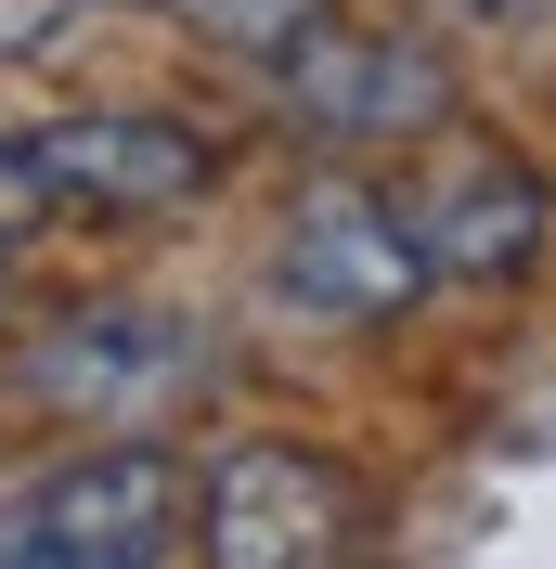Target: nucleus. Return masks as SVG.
<instances>
[{"label":"nucleus","instance_id":"f8f14e48","mask_svg":"<svg viewBox=\"0 0 556 569\" xmlns=\"http://www.w3.org/2000/svg\"><path fill=\"white\" fill-rule=\"evenodd\" d=\"M0 272H13V247H0Z\"/></svg>","mask_w":556,"mask_h":569},{"label":"nucleus","instance_id":"9b49d317","mask_svg":"<svg viewBox=\"0 0 556 569\" xmlns=\"http://www.w3.org/2000/svg\"><path fill=\"white\" fill-rule=\"evenodd\" d=\"M427 13H440V27H556V0H427Z\"/></svg>","mask_w":556,"mask_h":569},{"label":"nucleus","instance_id":"20e7f679","mask_svg":"<svg viewBox=\"0 0 556 569\" xmlns=\"http://www.w3.org/2000/svg\"><path fill=\"white\" fill-rule=\"evenodd\" d=\"M13 142H27L52 220H169V208H195L220 181V156L181 117H156V104H78V117L13 130Z\"/></svg>","mask_w":556,"mask_h":569},{"label":"nucleus","instance_id":"423d86ee","mask_svg":"<svg viewBox=\"0 0 556 569\" xmlns=\"http://www.w3.org/2000/svg\"><path fill=\"white\" fill-rule=\"evenodd\" d=\"M272 298L311 323H388L427 298V259H415V220H401V194H376V181H311L298 208H285L272 233Z\"/></svg>","mask_w":556,"mask_h":569},{"label":"nucleus","instance_id":"0eeeda50","mask_svg":"<svg viewBox=\"0 0 556 569\" xmlns=\"http://www.w3.org/2000/svg\"><path fill=\"white\" fill-rule=\"evenodd\" d=\"M401 220H415L427 284H505L544 247V181H530L518 156H479V142H466L427 194H401Z\"/></svg>","mask_w":556,"mask_h":569},{"label":"nucleus","instance_id":"f03ea898","mask_svg":"<svg viewBox=\"0 0 556 569\" xmlns=\"http://www.w3.org/2000/svg\"><path fill=\"white\" fill-rule=\"evenodd\" d=\"M181 518H195L181 453H156V427H142V440L78 453L0 505V569H169Z\"/></svg>","mask_w":556,"mask_h":569},{"label":"nucleus","instance_id":"6e6552de","mask_svg":"<svg viewBox=\"0 0 556 569\" xmlns=\"http://www.w3.org/2000/svg\"><path fill=\"white\" fill-rule=\"evenodd\" d=\"M324 0H181V27L208 39V52H234V66H259V52H285V39L311 27Z\"/></svg>","mask_w":556,"mask_h":569},{"label":"nucleus","instance_id":"f257e3e1","mask_svg":"<svg viewBox=\"0 0 556 569\" xmlns=\"http://www.w3.org/2000/svg\"><path fill=\"white\" fill-rule=\"evenodd\" d=\"M27 389L52 415H91L117 440H142L208 389V323L169 311V298H78V311H52L27 337Z\"/></svg>","mask_w":556,"mask_h":569},{"label":"nucleus","instance_id":"9d476101","mask_svg":"<svg viewBox=\"0 0 556 569\" xmlns=\"http://www.w3.org/2000/svg\"><path fill=\"white\" fill-rule=\"evenodd\" d=\"M27 220H52V208H39V169H27V142L0 130V247H13Z\"/></svg>","mask_w":556,"mask_h":569},{"label":"nucleus","instance_id":"7ed1b4c3","mask_svg":"<svg viewBox=\"0 0 556 569\" xmlns=\"http://www.w3.org/2000/svg\"><path fill=\"white\" fill-rule=\"evenodd\" d=\"M259 104L285 117L298 142H415L453 117V66L401 27H349V13H311V27L259 52Z\"/></svg>","mask_w":556,"mask_h":569},{"label":"nucleus","instance_id":"1a4fd4ad","mask_svg":"<svg viewBox=\"0 0 556 569\" xmlns=\"http://www.w3.org/2000/svg\"><path fill=\"white\" fill-rule=\"evenodd\" d=\"M66 13H78V0H0V66L52 52V39H66Z\"/></svg>","mask_w":556,"mask_h":569},{"label":"nucleus","instance_id":"39448f33","mask_svg":"<svg viewBox=\"0 0 556 569\" xmlns=\"http://www.w3.org/2000/svg\"><path fill=\"white\" fill-rule=\"evenodd\" d=\"M181 531H195L208 569H349L363 505H349V479L311 440H246V453L208 466V492H195Z\"/></svg>","mask_w":556,"mask_h":569}]
</instances>
